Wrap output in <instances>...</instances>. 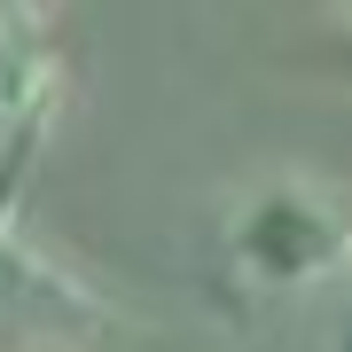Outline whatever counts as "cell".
<instances>
[{
    "label": "cell",
    "mask_w": 352,
    "mask_h": 352,
    "mask_svg": "<svg viewBox=\"0 0 352 352\" xmlns=\"http://www.w3.org/2000/svg\"><path fill=\"white\" fill-rule=\"evenodd\" d=\"M227 251H235V266L251 282H266V289H305V282L352 266V212L337 196L305 188V180H274V188H258L235 212Z\"/></svg>",
    "instance_id": "1"
},
{
    "label": "cell",
    "mask_w": 352,
    "mask_h": 352,
    "mask_svg": "<svg viewBox=\"0 0 352 352\" xmlns=\"http://www.w3.org/2000/svg\"><path fill=\"white\" fill-rule=\"evenodd\" d=\"M16 16H24V0H0V32H8V24H16Z\"/></svg>",
    "instance_id": "2"
}]
</instances>
